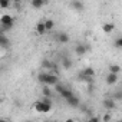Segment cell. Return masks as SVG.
Returning <instances> with one entry per match:
<instances>
[{
    "mask_svg": "<svg viewBox=\"0 0 122 122\" xmlns=\"http://www.w3.org/2000/svg\"><path fill=\"white\" fill-rule=\"evenodd\" d=\"M0 122H9V121H7L6 118H0Z\"/></svg>",
    "mask_w": 122,
    "mask_h": 122,
    "instance_id": "27",
    "label": "cell"
},
{
    "mask_svg": "<svg viewBox=\"0 0 122 122\" xmlns=\"http://www.w3.org/2000/svg\"><path fill=\"white\" fill-rule=\"evenodd\" d=\"M108 71H109V73H115V75H118V73L121 72V66H119V65H109Z\"/></svg>",
    "mask_w": 122,
    "mask_h": 122,
    "instance_id": "16",
    "label": "cell"
},
{
    "mask_svg": "<svg viewBox=\"0 0 122 122\" xmlns=\"http://www.w3.org/2000/svg\"><path fill=\"white\" fill-rule=\"evenodd\" d=\"M81 75H82V76H86V78H92V79H93V76H95V69H93V68H91V66H86V68H83V69H82Z\"/></svg>",
    "mask_w": 122,
    "mask_h": 122,
    "instance_id": "9",
    "label": "cell"
},
{
    "mask_svg": "<svg viewBox=\"0 0 122 122\" xmlns=\"http://www.w3.org/2000/svg\"><path fill=\"white\" fill-rule=\"evenodd\" d=\"M69 7H71V9H73L75 12H83L85 5H83L82 2H76V0H73V2H71V3H69Z\"/></svg>",
    "mask_w": 122,
    "mask_h": 122,
    "instance_id": "7",
    "label": "cell"
},
{
    "mask_svg": "<svg viewBox=\"0 0 122 122\" xmlns=\"http://www.w3.org/2000/svg\"><path fill=\"white\" fill-rule=\"evenodd\" d=\"M88 122H101V118L96 115H91V118L88 119Z\"/></svg>",
    "mask_w": 122,
    "mask_h": 122,
    "instance_id": "23",
    "label": "cell"
},
{
    "mask_svg": "<svg viewBox=\"0 0 122 122\" xmlns=\"http://www.w3.org/2000/svg\"><path fill=\"white\" fill-rule=\"evenodd\" d=\"M36 33L37 35H45L47 30H46V26H45V22H39V23H36Z\"/></svg>",
    "mask_w": 122,
    "mask_h": 122,
    "instance_id": "14",
    "label": "cell"
},
{
    "mask_svg": "<svg viewBox=\"0 0 122 122\" xmlns=\"http://www.w3.org/2000/svg\"><path fill=\"white\" fill-rule=\"evenodd\" d=\"M42 93H43V98H52V91L49 89V86H43V89H42Z\"/></svg>",
    "mask_w": 122,
    "mask_h": 122,
    "instance_id": "19",
    "label": "cell"
},
{
    "mask_svg": "<svg viewBox=\"0 0 122 122\" xmlns=\"http://www.w3.org/2000/svg\"><path fill=\"white\" fill-rule=\"evenodd\" d=\"M102 30H103V33L111 35V33L115 30V25H113V23H111V22H106V23H103V25H102Z\"/></svg>",
    "mask_w": 122,
    "mask_h": 122,
    "instance_id": "10",
    "label": "cell"
},
{
    "mask_svg": "<svg viewBox=\"0 0 122 122\" xmlns=\"http://www.w3.org/2000/svg\"><path fill=\"white\" fill-rule=\"evenodd\" d=\"M86 52H88V46H86V45H82V43L76 45V47H75V53H76L78 56H83Z\"/></svg>",
    "mask_w": 122,
    "mask_h": 122,
    "instance_id": "11",
    "label": "cell"
},
{
    "mask_svg": "<svg viewBox=\"0 0 122 122\" xmlns=\"http://www.w3.org/2000/svg\"><path fill=\"white\" fill-rule=\"evenodd\" d=\"M33 109L39 113H47L52 109V98H43L42 101H36L33 103Z\"/></svg>",
    "mask_w": 122,
    "mask_h": 122,
    "instance_id": "2",
    "label": "cell"
},
{
    "mask_svg": "<svg viewBox=\"0 0 122 122\" xmlns=\"http://www.w3.org/2000/svg\"><path fill=\"white\" fill-rule=\"evenodd\" d=\"M57 83H59V76L55 75V73H52V72H47L45 85H46V86H56Z\"/></svg>",
    "mask_w": 122,
    "mask_h": 122,
    "instance_id": "4",
    "label": "cell"
},
{
    "mask_svg": "<svg viewBox=\"0 0 122 122\" xmlns=\"http://www.w3.org/2000/svg\"><path fill=\"white\" fill-rule=\"evenodd\" d=\"M66 102H68V105L69 106H72V108H78L79 105H81V101H79V98L78 96H71L69 99H66Z\"/></svg>",
    "mask_w": 122,
    "mask_h": 122,
    "instance_id": "12",
    "label": "cell"
},
{
    "mask_svg": "<svg viewBox=\"0 0 122 122\" xmlns=\"http://www.w3.org/2000/svg\"><path fill=\"white\" fill-rule=\"evenodd\" d=\"M55 89H56V92H57L60 96H62L65 101H66V99H69L71 96H73V92H72L69 88H66L65 85H62V83H57V85L55 86Z\"/></svg>",
    "mask_w": 122,
    "mask_h": 122,
    "instance_id": "3",
    "label": "cell"
},
{
    "mask_svg": "<svg viewBox=\"0 0 122 122\" xmlns=\"http://www.w3.org/2000/svg\"><path fill=\"white\" fill-rule=\"evenodd\" d=\"M46 76H47V72H46V71H43V72H40V73L37 75V81H39L40 83H43V85H45V82H46Z\"/></svg>",
    "mask_w": 122,
    "mask_h": 122,
    "instance_id": "18",
    "label": "cell"
},
{
    "mask_svg": "<svg viewBox=\"0 0 122 122\" xmlns=\"http://www.w3.org/2000/svg\"><path fill=\"white\" fill-rule=\"evenodd\" d=\"M30 6H32L33 9H40V7L45 6V2H43V0H32V2H30Z\"/></svg>",
    "mask_w": 122,
    "mask_h": 122,
    "instance_id": "15",
    "label": "cell"
},
{
    "mask_svg": "<svg viewBox=\"0 0 122 122\" xmlns=\"http://www.w3.org/2000/svg\"><path fill=\"white\" fill-rule=\"evenodd\" d=\"M113 46L116 49H122V37H118L115 42H113Z\"/></svg>",
    "mask_w": 122,
    "mask_h": 122,
    "instance_id": "22",
    "label": "cell"
},
{
    "mask_svg": "<svg viewBox=\"0 0 122 122\" xmlns=\"http://www.w3.org/2000/svg\"><path fill=\"white\" fill-rule=\"evenodd\" d=\"M45 26H46V30H52L55 27V22L52 19H46L45 20Z\"/></svg>",
    "mask_w": 122,
    "mask_h": 122,
    "instance_id": "20",
    "label": "cell"
},
{
    "mask_svg": "<svg viewBox=\"0 0 122 122\" xmlns=\"http://www.w3.org/2000/svg\"><path fill=\"white\" fill-rule=\"evenodd\" d=\"M113 99H115V101H122V91L116 92V93L113 95Z\"/></svg>",
    "mask_w": 122,
    "mask_h": 122,
    "instance_id": "24",
    "label": "cell"
},
{
    "mask_svg": "<svg viewBox=\"0 0 122 122\" xmlns=\"http://www.w3.org/2000/svg\"><path fill=\"white\" fill-rule=\"evenodd\" d=\"M62 65H63V68L65 69H69V68H72V60L69 59V57H63V60H62Z\"/></svg>",
    "mask_w": 122,
    "mask_h": 122,
    "instance_id": "17",
    "label": "cell"
},
{
    "mask_svg": "<svg viewBox=\"0 0 122 122\" xmlns=\"http://www.w3.org/2000/svg\"><path fill=\"white\" fill-rule=\"evenodd\" d=\"M23 122H33V121H23Z\"/></svg>",
    "mask_w": 122,
    "mask_h": 122,
    "instance_id": "28",
    "label": "cell"
},
{
    "mask_svg": "<svg viewBox=\"0 0 122 122\" xmlns=\"http://www.w3.org/2000/svg\"><path fill=\"white\" fill-rule=\"evenodd\" d=\"M118 122H122V119H119V121H118Z\"/></svg>",
    "mask_w": 122,
    "mask_h": 122,
    "instance_id": "29",
    "label": "cell"
},
{
    "mask_svg": "<svg viewBox=\"0 0 122 122\" xmlns=\"http://www.w3.org/2000/svg\"><path fill=\"white\" fill-rule=\"evenodd\" d=\"M56 40H57V43H60V45H66V43H69L71 37H69V35L65 33V32H59V33L56 35Z\"/></svg>",
    "mask_w": 122,
    "mask_h": 122,
    "instance_id": "6",
    "label": "cell"
},
{
    "mask_svg": "<svg viewBox=\"0 0 122 122\" xmlns=\"http://www.w3.org/2000/svg\"><path fill=\"white\" fill-rule=\"evenodd\" d=\"M112 119V116H111V113L108 112V113H105V116H103V122H109Z\"/></svg>",
    "mask_w": 122,
    "mask_h": 122,
    "instance_id": "25",
    "label": "cell"
},
{
    "mask_svg": "<svg viewBox=\"0 0 122 122\" xmlns=\"http://www.w3.org/2000/svg\"><path fill=\"white\" fill-rule=\"evenodd\" d=\"M105 81H106V85L113 86V85H116V82H118V75H115V73H108L106 78H105Z\"/></svg>",
    "mask_w": 122,
    "mask_h": 122,
    "instance_id": "8",
    "label": "cell"
},
{
    "mask_svg": "<svg viewBox=\"0 0 122 122\" xmlns=\"http://www.w3.org/2000/svg\"><path fill=\"white\" fill-rule=\"evenodd\" d=\"M102 105H103L105 109H108V111H113V109L116 108V101H115L113 98H106V99L102 101Z\"/></svg>",
    "mask_w": 122,
    "mask_h": 122,
    "instance_id": "5",
    "label": "cell"
},
{
    "mask_svg": "<svg viewBox=\"0 0 122 122\" xmlns=\"http://www.w3.org/2000/svg\"><path fill=\"white\" fill-rule=\"evenodd\" d=\"M10 6H12V3L9 2V0H2V2H0V9H7Z\"/></svg>",
    "mask_w": 122,
    "mask_h": 122,
    "instance_id": "21",
    "label": "cell"
},
{
    "mask_svg": "<svg viewBox=\"0 0 122 122\" xmlns=\"http://www.w3.org/2000/svg\"><path fill=\"white\" fill-rule=\"evenodd\" d=\"M15 25V17L9 13H3L0 16V33L6 35V32L12 30Z\"/></svg>",
    "mask_w": 122,
    "mask_h": 122,
    "instance_id": "1",
    "label": "cell"
},
{
    "mask_svg": "<svg viewBox=\"0 0 122 122\" xmlns=\"http://www.w3.org/2000/svg\"><path fill=\"white\" fill-rule=\"evenodd\" d=\"M65 122H75V119H72V118H68V119H66Z\"/></svg>",
    "mask_w": 122,
    "mask_h": 122,
    "instance_id": "26",
    "label": "cell"
},
{
    "mask_svg": "<svg viewBox=\"0 0 122 122\" xmlns=\"http://www.w3.org/2000/svg\"><path fill=\"white\" fill-rule=\"evenodd\" d=\"M9 45H10V40L7 39V36L3 35V33H0V46H2L3 49H7Z\"/></svg>",
    "mask_w": 122,
    "mask_h": 122,
    "instance_id": "13",
    "label": "cell"
}]
</instances>
